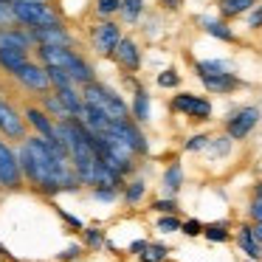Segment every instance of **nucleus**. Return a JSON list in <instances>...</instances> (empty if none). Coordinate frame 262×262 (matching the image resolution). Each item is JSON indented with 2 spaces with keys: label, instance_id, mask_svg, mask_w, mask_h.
Masks as SVG:
<instances>
[{
  "label": "nucleus",
  "instance_id": "nucleus-1",
  "mask_svg": "<svg viewBox=\"0 0 262 262\" xmlns=\"http://www.w3.org/2000/svg\"><path fill=\"white\" fill-rule=\"evenodd\" d=\"M20 169H23V181H29L31 186L42 189L48 194L57 192H74L79 186L74 166H71V155L65 147H59L57 138H23L20 144Z\"/></svg>",
  "mask_w": 262,
  "mask_h": 262
},
{
  "label": "nucleus",
  "instance_id": "nucleus-2",
  "mask_svg": "<svg viewBox=\"0 0 262 262\" xmlns=\"http://www.w3.org/2000/svg\"><path fill=\"white\" fill-rule=\"evenodd\" d=\"M79 93H82V102L99 107L110 121H127V119H130V107L121 102L119 93H113L107 85H102V82H96V79L85 82Z\"/></svg>",
  "mask_w": 262,
  "mask_h": 262
},
{
  "label": "nucleus",
  "instance_id": "nucleus-3",
  "mask_svg": "<svg viewBox=\"0 0 262 262\" xmlns=\"http://www.w3.org/2000/svg\"><path fill=\"white\" fill-rule=\"evenodd\" d=\"M14 23L26 29H48V26H62V17L54 12L51 0H12Z\"/></svg>",
  "mask_w": 262,
  "mask_h": 262
},
{
  "label": "nucleus",
  "instance_id": "nucleus-4",
  "mask_svg": "<svg viewBox=\"0 0 262 262\" xmlns=\"http://www.w3.org/2000/svg\"><path fill=\"white\" fill-rule=\"evenodd\" d=\"M0 186L3 189H20L23 186V169L20 158L3 138H0Z\"/></svg>",
  "mask_w": 262,
  "mask_h": 262
},
{
  "label": "nucleus",
  "instance_id": "nucleus-5",
  "mask_svg": "<svg viewBox=\"0 0 262 262\" xmlns=\"http://www.w3.org/2000/svg\"><path fill=\"white\" fill-rule=\"evenodd\" d=\"M26 130H29V124H26V116L20 113V110L14 107L12 102L0 99V136H6L9 141H23V138H26Z\"/></svg>",
  "mask_w": 262,
  "mask_h": 262
},
{
  "label": "nucleus",
  "instance_id": "nucleus-6",
  "mask_svg": "<svg viewBox=\"0 0 262 262\" xmlns=\"http://www.w3.org/2000/svg\"><path fill=\"white\" fill-rule=\"evenodd\" d=\"M104 133H107V136H113L116 141H121L127 149H133V152H141V155H144V152L149 149V144H147V138H144V133L138 130V127L133 124L130 119H127V121H110Z\"/></svg>",
  "mask_w": 262,
  "mask_h": 262
},
{
  "label": "nucleus",
  "instance_id": "nucleus-7",
  "mask_svg": "<svg viewBox=\"0 0 262 262\" xmlns=\"http://www.w3.org/2000/svg\"><path fill=\"white\" fill-rule=\"evenodd\" d=\"M14 79H17L20 85H26L29 91H34V93H48V91H51L48 68H46L42 62H31V59H26V62L17 68Z\"/></svg>",
  "mask_w": 262,
  "mask_h": 262
},
{
  "label": "nucleus",
  "instance_id": "nucleus-8",
  "mask_svg": "<svg viewBox=\"0 0 262 262\" xmlns=\"http://www.w3.org/2000/svg\"><path fill=\"white\" fill-rule=\"evenodd\" d=\"M172 110L186 113L189 119L206 121L211 116V102H209V99H203V96H194V93H178V96L172 99Z\"/></svg>",
  "mask_w": 262,
  "mask_h": 262
},
{
  "label": "nucleus",
  "instance_id": "nucleus-9",
  "mask_svg": "<svg viewBox=\"0 0 262 262\" xmlns=\"http://www.w3.org/2000/svg\"><path fill=\"white\" fill-rule=\"evenodd\" d=\"M256 124H259V110L256 107H243V110H237V113L228 116L226 133L234 138V141H239V138H245Z\"/></svg>",
  "mask_w": 262,
  "mask_h": 262
},
{
  "label": "nucleus",
  "instance_id": "nucleus-10",
  "mask_svg": "<svg viewBox=\"0 0 262 262\" xmlns=\"http://www.w3.org/2000/svg\"><path fill=\"white\" fill-rule=\"evenodd\" d=\"M119 40H121V29L116 23H110V20L93 29V48H96V54H102V57H113Z\"/></svg>",
  "mask_w": 262,
  "mask_h": 262
},
{
  "label": "nucleus",
  "instance_id": "nucleus-11",
  "mask_svg": "<svg viewBox=\"0 0 262 262\" xmlns=\"http://www.w3.org/2000/svg\"><path fill=\"white\" fill-rule=\"evenodd\" d=\"M31 37H34V46H57V48H71V46H74V40H71V34H68L65 26L31 29Z\"/></svg>",
  "mask_w": 262,
  "mask_h": 262
},
{
  "label": "nucleus",
  "instance_id": "nucleus-12",
  "mask_svg": "<svg viewBox=\"0 0 262 262\" xmlns=\"http://www.w3.org/2000/svg\"><path fill=\"white\" fill-rule=\"evenodd\" d=\"M34 46V37H31V29H0V48H9V51H31Z\"/></svg>",
  "mask_w": 262,
  "mask_h": 262
},
{
  "label": "nucleus",
  "instance_id": "nucleus-13",
  "mask_svg": "<svg viewBox=\"0 0 262 262\" xmlns=\"http://www.w3.org/2000/svg\"><path fill=\"white\" fill-rule=\"evenodd\" d=\"M113 59L121 65L124 71H138V65H141V51H138L136 40H127V37H121L119 46H116L113 51Z\"/></svg>",
  "mask_w": 262,
  "mask_h": 262
},
{
  "label": "nucleus",
  "instance_id": "nucleus-14",
  "mask_svg": "<svg viewBox=\"0 0 262 262\" xmlns=\"http://www.w3.org/2000/svg\"><path fill=\"white\" fill-rule=\"evenodd\" d=\"M26 124L29 127H34L37 130V136H42V138H54V121H51V116L46 113V110L42 107H34V104H31V107H26Z\"/></svg>",
  "mask_w": 262,
  "mask_h": 262
},
{
  "label": "nucleus",
  "instance_id": "nucleus-15",
  "mask_svg": "<svg viewBox=\"0 0 262 262\" xmlns=\"http://www.w3.org/2000/svg\"><path fill=\"white\" fill-rule=\"evenodd\" d=\"M200 82H203L211 93H231L234 88H239V79L231 74V71H223V74H206V76H200Z\"/></svg>",
  "mask_w": 262,
  "mask_h": 262
},
{
  "label": "nucleus",
  "instance_id": "nucleus-16",
  "mask_svg": "<svg viewBox=\"0 0 262 262\" xmlns=\"http://www.w3.org/2000/svg\"><path fill=\"white\" fill-rule=\"evenodd\" d=\"M76 119H79L91 133H104V130H107V124H110L107 116H104L99 107H93V104H85V107H82V113L76 116Z\"/></svg>",
  "mask_w": 262,
  "mask_h": 262
},
{
  "label": "nucleus",
  "instance_id": "nucleus-17",
  "mask_svg": "<svg viewBox=\"0 0 262 262\" xmlns=\"http://www.w3.org/2000/svg\"><path fill=\"white\" fill-rule=\"evenodd\" d=\"M68 74H71V79L76 82V85H85V82H93V65L88 62L85 57H79V54L74 51V57H71V65H68Z\"/></svg>",
  "mask_w": 262,
  "mask_h": 262
},
{
  "label": "nucleus",
  "instance_id": "nucleus-18",
  "mask_svg": "<svg viewBox=\"0 0 262 262\" xmlns=\"http://www.w3.org/2000/svg\"><path fill=\"white\" fill-rule=\"evenodd\" d=\"M57 96H59V102L65 104V110H68L71 116H79L82 107H85V102H82V93L76 91L74 85H71V88H59Z\"/></svg>",
  "mask_w": 262,
  "mask_h": 262
},
{
  "label": "nucleus",
  "instance_id": "nucleus-19",
  "mask_svg": "<svg viewBox=\"0 0 262 262\" xmlns=\"http://www.w3.org/2000/svg\"><path fill=\"white\" fill-rule=\"evenodd\" d=\"M237 243H239V248H243L245 254L251 256V259H259V256H262L259 239L254 237V228H248V226H243V228H239V234H237Z\"/></svg>",
  "mask_w": 262,
  "mask_h": 262
},
{
  "label": "nucleus",
  "instance_id": "nucleus-20",
  "mask_svg": "<svg viewBox=\"0 0 262 262\" xmlns=\"http://www.w3.org/2000/svg\"><path fill=\"white\" fill-rule=\"evenodd\" d=\"M29 59L26 51H9V48H0V68L6 71V74H17V68Z\"/></svg>",
  "mask_w": 262,
  "mask_h": 262
},
{
  "label": "nucleus",
  "instance_id": "nucleus-21",
  "mask_svg": "<svg viewBox=\"0 0 262 262\" xmlns=\"http://www.w3.org/2000/svg\"><path fill=\"white\" fill-rule=\"evenodd\" d=\"M42 110H46L48 116H54V119H59V121H65V119H71V113L65 110V104L59 102V96L57 93H42Z\"/></svg>",
  "mask_w": 262,
  "mask_h": 262
},
{
  "label": "nucleus",
  "instance_id": "nucleus-22",
  "mask_svg": "<svg viewBox=\"0 0 262 262\" xmlns=\"http://www.w3.org/2000/svg\"><path fill=\"white\" fill-rule=\"evenodd\" d=\"M254 9V0H220V14L223 17H237Z\"/></svg>",
  "mask_w": 262,
  "mask_h": 262
},
{
  "label": "nucleus",
  "instance_id": "nucleus-23",
  "mask_svg": "<svg viewBox=\"0 0 262 262\" xmlns=\"http://www.w3.org/2000/svg\"><path fill=\"white\" fill-rule=\"evenodd\" d=\"M200 26H203V29L209 31L211 37H217V40H226V42H234V31L228 29L226 23H217V20H211V17H200Z\"/></svg>",
  "mask_w": 262,
  "mask_h": 262
},
{
  "label": "nucleus",
  "instance_id": "nucleus-24",
  "mask_svg": "<svg viewBox=\"0 0 262 262\" xmlns=\"http://www.w3.org/2000/svg\"><path fill=\"white\" fill-rule=\"evenodd\" d=\"M181 183H183V169H181V164H172L169 169L164 172V192L172 198V194H178Z\"/></svg>",
  "mask_w": 262,
  "mask_h": 262
},
{
  "label": "nucleus",
  "instance_id": "nucleus-25",
  "mask_svg": "<svg viewBox=\"0 0 262 262\" xmlns=\"http://www.w3.org/2000/svg\"><path fill=\"white\" fill-rule=\"evenodd\" d=\"M133 119L136 121H149V96L147 91H136V99H133Z\"/></svg>",
  "mask_w": 262,
  "mask_h": 262
},
{
  "label": "nucleus",
  "instance_id": "nucleus-26",
  "mask_svg": "<svg viewBox=\"0 0 262 262\" xmlns=\"http://www.w3.org/2000/svg\"><path fill=\"white\" fill-rule=\"evenodd\" d=\"M198 76H206V74H223V71H231V65L223 62V59H209V62H198L194 65Z\"/></svg>",
  "mask_w": 262,
  "mask_h": 262
},
{
  "label": "nucleus",
  "instance_id": "nucleus-27",
  "mask_svg": "<svg viewBox=\"0 0 262 262\" xmlns=\"http://www.w3.org/2000/svg\"><path fill=\"white\" fill-rule=\"evenodd\" d=\"M48 79H51V88H54V91L76 85V82L71 79V74H68V71H62V68H48Z\"/></svg>",
  "mask_w": 262,
  "mask_h": 262
},
{
  "label": "nucleus",
  "instance_id": "nucleus-28",
  "mask_svg": "<svg viewBox=\"0 0 262 262\" xmlns=\"http://www.w3.org/2000/svg\"><path fill=\"white\" fill-rule=\"evenodd\" d=\"M141 9H144V0H121V9L119 12L124 14V20H138V14H141Z\"/></svg>",
  "mask_w": 262,
  "mask_h": 262
},
{
  "label": "nucleus",
  "instance_id": "nucleus-29",
  "mask_svg": "<svg viewBox=\"0 0 262 262\" xmlns=\"http://www.w3.org/2000/svg\"><path fill=\"white\" fill-rule=\"evenodd\" d=\"M138 256H141V262H161L166 256V245H149L147 243V248H144Z\"/></svg>",
  "mask_w": 262,
  "mask_h": 262
},
{
  "label": "nucleus",
  "instance_id": "nucleus-30",
  "mask_svg": "<svg viewBox=\"0 0 262 262\" xmlns=\"http://www.w3.org/2000/svg\"><path fill=\"white\" fill-rule=\"evenodd\" d=\"M144 189H147V186H144V181H133L130 186L124 189V200H127V203H138V200L144 198Z\"/></svg>",
  "mask_w": 262,
  "mask_h": 262
},
{
  "label": "nucleus",
  "instance_id": "nucleus-31",
  "mask_svg": "<svg viewBox=\"0 0 262 262\" xmlns=\"http://www.w3.org/2000/svg\"><path fill=\"white\" fill-rule=\"evenodd\" d=\"M209 147H211V155H226L231 149V136L226 138H209Z\"/></svg>",
  "mask_w": 262,
  "mask_h": 262
},
{
  "label": "nucleus",
  "instance_id": "nucleus-32",
  "mask_svg": "<svg viewBox=\"0 0 262 262\" xmlns=\"http://www.w3.org/2000/svg\"><path fill=\"white\" fill-rule=\"evenodd\" d=\"M121 9V0H99L96 3V12L102 14V17H110V14H116Z\"/></svg>",
  "mask_w": 262,
  "mask_h": 262
},
{
  "label": "nucleus",
  "instance_id": "nucleus-33",
  "mask_svg": "<svg viewBox=\"0 0 262 262\" xmlns=\"http://www.w3.org/2000/svg\"><path fill=\"white\" fill-rule=\"evenodd\" d=\"M14 23V14H12V0H0V29Z\"/></svg>",
  "mask_w": 262,
  "mask_h": 262
},
{
  "label": "nucleus",
  "instance_id": "nucleus-34",
  "mask_svg": "<svg viewBox=\"0 0 262 262\" xmlns=\"http://www.w3.org/2000/svg\"><path fill=\"white\" fill-rule=\"evenodd\" d=\"M203 234L211 239V243H226V239H228L226 226H209V228H203Z\"/></svg>",
  "mask_w": 262,
  "mask_h": 262
},
{
  "label": "nucleus",
  "instance_id": "nucleus-35",
  "mask_svg": "<svg viewBox=\"0 0 262 262\" xmlns=\"http://www.w3.org/2000/svg\"><path fill=\"white\" fill-rule=\"evenodd\" d=\"M158 85H161V88H178V85H181V76H178L175 71L169 68V71H164V74L158 76Z\"/></svg>",
  "mask_w": 262,
  "mask_h": 262
},
{
  "label": "nucleus",
  "instance_id": "nucleus-36",
  "mask_svg": "<svg viewBox=\"0 0 262 262\" xmlns=\"http://www.w3.org/2000/svg\"><path fill=\"white\" fill-rule=\"evenodd\" d=\"M209 147V136H192L186 141V149L189 152H198V149H206Z\"/></svg>",
  "mask_w": 262,
  "mask_h": 262
},
{
  "label": "nucleus",
  "instance_id": "nucleus-37",
  "mask_svg": "<svg viewBox=\"0 0 262 262\" xmlns=\"http://www.w3.org/2000/svg\"><path fill=\"white\" fill-rule=\"evenodd\" d=\"M93 198H96V200H104V203H110V200H116V189H110V186H96Z\"/></svg>",
  "mask_w": 262,
  "mask_h": 262
},
{
  "label": "nucleus",
  "instance_id": "nucleus-38",
  "mask_svg": "<svg viewBox=\"0 0 262 262\" xmlns=\"http://www.w3.org/2000/svg\"><path fill=\"white\" fill-rule=\"evenodd\" d=\"M181 231L186 234V237H198V234L203 231V226H200L198 220H186V223H183V226H181Z\"/></svg>",
  "mask_w": 262,
  "mask_h": 262
},
{
  "label": "nucleus",
  "instance_id": "nucleus-39",
  "mask_svg": "<svg viewBox=\"0 0 262 262\" xmlns=\"http://www.w3.org/2000/svg\"><path fill=\"white\" fill-rule=\"evenodd\" d=\"M248 29H262V6H254L248 14Z\"/></svg>",
  "mask_w": 262,
  "mask_h": 262
},
{
  "label": "nucleus",
  "instance_id": "nucleus-40",
  "mask_svg": "<svg viewBox=\"0 0 262 262\" xmlns=\"http://www.w3.org/2000/svg\"><path fill=\"white\" fill-rule=\"evenodd\" d=\"M158 228H161V231H181V223H178L175 217H161Z\"/></svg>",
  "mask_w": 262,
  "mask_h": 262
},
{
  "label": "nucleus",
  "instance_id": "nucleus-41",
  "mask_svg": "<svg viewBox=\"0 0 262 262\" xmlns=\"http://www.w3.org/2000/svg\"><path fill=\"white\" fill-rule=\"evenodd\" d=\"M152 209L164 211V214H169V211H175V200H155Z\"/></svg>",
  "mask_w": 262,
  "mask_h": 262
},
{
  "label": "nucleus",
  "instance_id": "nucleus-42",
  "mask_svg": "<svg viewBox=\"0 0 262 262\" xmlns=\"http://www.w3.org/2000/svg\"><path fill=\"white\" fill-rule=\"evenodd\" d=\"M85 239H88V245H99V243H102V231H99V228H88Z\"/></svg>",
  "mask_w": 262,
  "mask_h": 262
},
{
  "label": "nucleus",
  "instance_id": "nucleus-43",
  "mask_svg": "<svg viewBox=\"0 0 262 262\" xmlns=\"http://www.w3.org/2000/svg\"><path fill=\"white\" fill-rule=\"evenodd\" d=\"M251 217H254L256 223H262V198H256L254 203H251Z\"/></svg>",
  "mask_w": 262,
  "mask_h": 262
},
{
  "label": "nucleus",
  "instance_id": "nucleus-44",
  "mask_svg": "<svg viewBox=\"0 0 262 262\" xmlns=\"http://www.w3.org/2000/svg\"><path fill=\"white\" fill-rule=\"evenodd\" d=\"M76 256H79V245H71V248H65L59 254V259H76Z\"/></svg>",
  "mask_w": 262,
  "mask_h": 262
},
{
  "label": "nucleus",
  "instance_id": "nucleus-45",
  "mask_svg": "<svg viewBox=\"0 0 262 262\" xmlns=\"http://www.w3.org/2000/svg\"><path fill=\"white\" fill-rule=\"evenodd\" d=\"M144 248H147V243H144V239H138V243H133V245H130V251H133V254H141Z\"/></svg>",
  "mask_w": 262,
  "mask_h": 262
},
{
  "label": "nucleus",
  "instance_id": "nucleus-46",
  "mask_svg": "<svg viewBox=\"0 0 262 262\" xmlns=\"http://www.w3.org/2000/svg\"><path fill=\"white\" fill-rule=\"evenodd\" d=\"M161 3H164L166 9H178V6H181V0H161Z\"/></svg>",
  "mask_w": 262,
  "mask_h": 262
},
{
  "label": "nucleus",
  "instance_id": "nucleus-47",
  "mask_svg": "<svg viewBox=\"0 0 262 262\" xmlns=\"http://www.w3.org/2000/svg\"><path fill=\"white\" fill-rule=\"evenodd\" d=\"M254 237L262 243V223H256V228H254Z\"/></svg>",
  "mask_w": 262,
  "mask_h": 262
},
{
  "label": "nucleus",
  "instance_id": "nucleus-48",
  "mask_svg": "<svg viewBox=\"0 0 262 262\" xmlns=\"http://www.w3.org/2000/svg\"><path fill=\"white\" fill-rule=\"evenodd\" d=\"M6 256H9V254H6V248H3V245H0V259H6Z\"/></svg>",
  "mask_w": 262,
  "mask_h": 262
},
{
  "label": "nucleus",
  "instance_id": "nucleus-49",
  "mask_svg": "<svg viewBox=\"0 0 262 262\" xmlns=\"http://www.w3.org/2000/svg\"><path fill=\"white\" fill-rule=\"evenodd\" d=\"M256 198H262V183H259V186H256Z\"/></svg>",
  "mask_w": 262,
  "mask_h": 262
},
{
  "label": "nucleus",
  "instance_id": "nucleus-50",
  "mask_svg": "<svg viewBox=\"0 0 262 262\" xmlns=\"http://www.w3.org/2000/svg\"><path fill=\"white\" fill-rule=\"evenodd\" d=\"M254 262H256V259H254Z\"/></svg>",
  "mask_w": 262,
  "mask_h": 262
}]
</instances>
